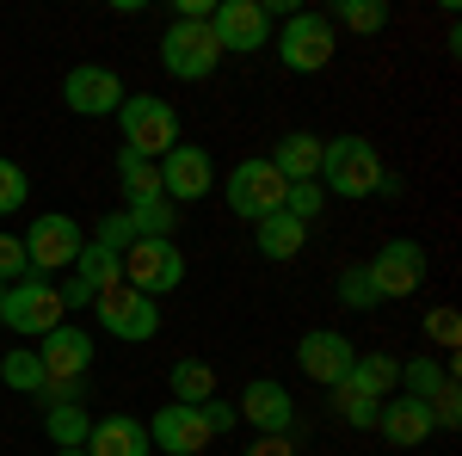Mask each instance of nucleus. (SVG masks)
Returning <instances> with one entry per match:
<instances>
[{
    "mask_svg": "<svg viewBox=\"0 0 462 456\" xmlns=\"http://www.w3.org/2000/svg\"><path fill=\"white\" fill-rule=\"evenodd\" d=\"M357 346L346 333H333V327H309L302 340H296V364H302V377L320 388H339L346 383V370H352Z\"/></svg>",
    "mask_w": 462,
    "mask_h": 456,
    "instance_id": "nucleus-15",
    "label": "nucleus"
},
{
    "mask_svg": "<svg viewBox=\"0 0 462 456\" xmlns=\"http://www.w3.org/2000/svg\"><path fill=\"white\" fill-rule=\"evenodd\" d=\"M25 241V265H32L37 278L43 272H74V259H80V222L62 210H50V216H37L32 222V235H19Z\"/></svg>",
    "mask_w": 462,
    "mask_h": 456,
    "instance_id": "nucleus-11",
    "label": "nucleus"
},
{
    "mask_svg": "<svg viewBox=\"0 0 462 456\" xmlns=\"http://www.w3.org/2000/svg\"><path fill=\"white\" fill-rule=\"evenodd\" d=\"M339 388H352V395H364V401L383 407L389 395H401V358H389V351H357Z\"/></svg>",
    "mask_w": 462,
    "mask_h": 456,
    "instance_id": "nucleus-19",
    "label": "nucleus"
},
{
    "mask_svg": "<svg viewBox=\"0 0 462 456\" xmlns=\"http://www.w3.org/2000/svg\"><path fill=\"white\" fill-rule=\"evenodd\" d=\"M167 388H173L179 407H198V401H210L216 395V370L204 358H179L173 370H167Z\"/></svg>",
    "mask_w": 462,
    "mask_h": 456,
    "instance_id": "nucleus-26",
    "label": "nucleus"
},
{
    "mask_svg": "<svg viewBox=\"0 0 462 456\" xmlns=\"http://www.w3.org/2000/svg\"><path fill=\"white\" fill-rule=\"evenodd\" d=\"M87 432H93L87 401H56V407H43V438H50L56 451H87Z\"/></svg>",
    "mask_w": 462,
    "mask_h": 456,
    "instance_id": "nucleus-23",
    "label": "nucleus"
},
{
    "mask_svg": "<svg viewBox=\"0 0 462 456\" xmlns=\"http://www.w3.org/2000/svg\"><path fill=\"white\" fill-rule=\"evenodd\" d=\"M0 302H6V284H0Z\"/></svg>",
    "mask_w": 462,
    "mask_h": 456,
    "instance_id": "nucleus-43",
    "label": "nucleus"
},
{
    "mask_svg": "<svg viewBox=\"0 0 462 456\" xmlns=\"http://www.w3.org/2000/svg\"><path fill=\"white\" fill-rule=\"evenodd\" d=\"M376 432L389 438L394 451H413V444H426L431 432H438V420H431L426 401H413V395H389L383 414H376Z\"/></svg>",
    "mask_w": 462,
    "mask_h": 456,
    "instance_id": "nucleus-18",
    "label": "nucleus"
},
{
    "mask_svg": "<svg viewBox=\"0 0 462 456\" xmlns=\"http://www.w3.org/2000/svg\"><path fill=\"white\" fill-rule=\"evenodd\" d=\"M93 333L87 327H50L43 340H37V358H43V377L50 383H87V370H93Z\"/></svg>",
    "mask_w": 462,
    "mask_h": 456,
    "instance_id": "nucleus-16",
    "label": "nucleus"
},
{
    "mask_svg": "<svg viewBox=\"0 0 462 456\" xmlns=\"http://www.w3.org/2000/svg\"><path fill=\"white\" fill-rule=\"evenodd\" d=\"M62 106H69L74 117H117L124 80H117L106 62H74V69L62 74Z\"/></svg>",
    "mask_w": 462,
    "mask_h": 456,
    "instance_id": "nucleus-13",
    "label": "nucleus"
},
{
    "mask_svg": "<svg viewBox=\"0 0 462 456\" xmlns=\"http://www.w3.org/2000/svg\"><path fill=\"white\" fill-rule=\"evenodd\" d=\"M320 179H327L320 191H333V198H394L401 191V179L383 167V154H376L370 136H327Z\"/></svg>",
    "mask_w": 462,
    "mask_h": 456,
    "instance_id": "nucleus-1",
    "label": "nucleus"
},
{
    "mask_svg": "<svg viewBox=\"0 0 462 456\" xmlns=\"http://www.w3.org/2000/svg\"><path fill=\"white\" fill-rule=\"evenodd\" d=\"M56 290H62V309H93V290L74 278V272H69V284H56Z\"/></svg>",
    "mask_w": 462,
    "mask_h": 456,
    "instance_id": "nucleus-41",
    "label": "nucleus"
},
{
    "mask_svg": "<svg viewBox=\"0 0 462 456\" xmlns=\"http://www.w3.org/2000/svg\"><path fill=\"white\" fill-rule=\"evenodd\" d=\"M25 272H32L25 265V241L19 235H0V284H19Z\"/></svg>",
    "mask_w": 462,
    "mask_h": 456,
    "instance_id": "nucleus-36",
    "label": "nucleus"
},
{
    "mask_svg": "<svg viewBox=\"0 0 462 456\" xmlns=\"http://www.w3.org/2000/svg\"><path fill=\"white\" fill-rule=\"evenodd\" d=\"M62 315H69V309H62V290H56L50 278L25 272L19 284H6V302H0V327H6V333H19L25 346H32V340H43L50 327H62Z\"/></svg>",
    "mask_w": 462,
    "mask_h": 456,
    "instance_id": "nucleus-3",
    "label": "nucleus"
},
{
    "mask_svg": "<svg viewBox=\"0 0 462 456\" xmlns=\"http://www.w3.org/2000/svg\"><path fill=\"white\" fill-rule=\"evenodd\" d=\"M235 414L253 420L259 438H290V432H296V395H290L278 377H253V383L241 388V401H235Z\"/></svg>",
    "mask_w": 462,
    "mask_h": 456,
    "instance_id": "nucleus-14",
    "label": "nucleus"
},
{
    "mask_svg": "<svg viewBox=\"0 0 462 456\" xmlns=\"http://www.w3.org/2000/svg\"><path fill=\"white\" fill-rule=\"evenodd\" d=\"M431 420H438V432H457V425H462V395H457V383L431 401Z\"/></svg>",
    "mask_w": 462,
    "mask_h": 456,
    "instance_id": "nucleus-38",
    "label": "nucleus"
},
{
    "mask_svg": "<svg viewBox=\"0 0 462 456\" xmlns=\"http://www.w3.org/2000/svg\"><path fill=\"white\" fill-rule=\"evenodd\" d=\"M426 247L407 241V235H394V241L376 247V259H364V278L376 290V302H394V296H413V290H426Z\"/></svg>",
    "mask_w": 462,
    "mask_h": 456,
    "instance_id": "nucleus-5",
    "label": "nucleus"
},
{
    "mask_svg": "<svg viewBox=\"0 0 462 456\" xmlns=\"http://www.w3.org/2000/svg\"><path fill=\"white\" fill-rule=\"evenodd\" d=\"M124 284L154 296V302L173 296L179 284H185V253H179V241H130V253H124Z\"/></svg>",
    "mask_w": 462,
    "mask_h": 456,
    "instance_id": "nucleus-8",
    "label": "nucleus"
},
{
    "mask_svg": "<svg viewBox=\"0 0 462 456\" xmlns=\"http://www.w3.org/2000/svg\"><path fill=\"white\" fill-rule=\"evenodd\" d=\"M241 456H296V444L290 438H253V444H241Z\"/></svg>",
    "mask_w": 462,
    "mask_h": 456,
    "instance_id": "nucleus-40",
    "label": "nucleus"
},
{
    "mask_svg": "<svg viewBox=\"0 0 462 456\" xmlns=\"http://www.w3.org/2000/svg\"><path fill=\"white\" fill-rule=\"evenodd\" d=\"M320 148H327V136H315V130H284L278 154H265V161L278 167L284 185H302V179H320Z\"/></svg>",
    "mask_w": 462,
    "mask_h": 456,
    "instance_id": "nucleus-21",
    "label": "nucleus"
},
{
    "mask_svg": "<svg viewBox=\"0 0 462 456\" xmlns=\"http://www.w3.org/2000/svg\"><path fill=\"white\" fill-rule=\"evenodd\" d=\"M25 198H32V179H25V167L0 154V216L25 210Z\"/></svg>",
    "mask_w": 462,
    "mask_h": 456,
    "instance_id": "nucleus-32",
    "label": "nucleus"
},
{
    "mask_svg": "<svg viewBox=\"0 0 462 456\" xmlns=\"http://www.w3.org/2000/svg\"><path fill=\"white\" fill-rule=\"evenodd\" d=\"M210 32L222 56H253V50L272 43V6L265 0H216Z\"/></svg>",
    "mask_w": 462,
    "mask_h": 456,
    "instance_id": "nucleus-9",
    "label": "nucleus"
},
{
    "mask_svg": "<svg viewBox=\"0 0 462 456\" xmlns=\"http://www.w3.org/2000/svg\"><path fill=\"white\" fill-rule=\"evenodd\" d=\"M93 315H99V327H106L111 340H124V346H143V340L161 333V302L143 296V290H130V284L106 290V296L93 302Z\"/></svg>",
    "mask_w": 462,
    "mask_h": 456,
    "instance_id": "nucleus-10",
    "label": "nucleus"
},
{
    "mask_svg": "<svg viewBox=\"0 0 462 456\" xmlns=\"http://www.w3.org/2000/svg\"><path fill=\"white\" fill-rule=\"evenodd\" d=\"M50 456H87V451H50Z\"/></svg>",
    "mask_w": 462,
    "mask_h": 456,
    "instance_id": "nucleus-42",
    "label": "nucleus"
},
{
    "mask_svg": "<svg viewBox=\"0 0 462 456\" xmlns=\"http://www.w3.org/2000/svg\"><path fill=\"white\" fill-rule=\"evenodd\" d=\"M284 210L296 216V222H315V216L327 210V191H320V179H302V185H290V191H284Z\"/></svg>",
    "mask_w": 462,
    "mask_h": 456,
    "instance_id": "nucleus-33",
    "label": "nucleus"
},
{
    "mask_svg": "<svg viewBox=\"0 0 462 456\" xmlns=\"http://www.w3.org/2000/svg\"><path fill=\"white\" fill-rule=\"evenodd\" d=\"M327 25H346V32L376 37L383 25H389V6H383V0H333V6H327Z\"/></svg>",
    "mask_w": 462,
    "mask_h": 456,
    "instance_id": "nucleus-30",
    "label": "nucleus"
},
{
    "mask_svg": "<svg viewBox=\"0 0 462 456\" xmlns=\"http://www.w3.org/2000/svg\"><path fill=\"white\" fill-rule=\"evenodd\" d=\"M117 185H124V198H130V204L161 198V161H143V154L117 148Z\"/></svg>",
    "mask_w": 462,
    "mask_h": 456,
    "instance_id": "nucleus-28",
    "label": "nucleus"
},
{
    "mask_svg": "<svg viewBox=\"0 0 462 456\" xmlns=\"http://www.w3.org/2000/svg\"><path fill=\"white\" fill-rule=\"evenodd\" d=\"M124 216H130L136 241H173V222H179V210L167 204V198H143V204H124Z\"/></svg>",
    "mask_w": 462,
    "mask_h": 456,
    "instance_id": "nucleus-29",
    "label": "nucleus"
},
{
    "mask_svg": "<svg viewBox=\"0 0 462 456\" xmlns=\"http://www.w3.org/2000/svg\"><path fill=\"white\" fill-rule=\"evenodd\" d=\"M130 241H136V228H130V216H124V210L99 216V228H93V247H106V253H130Z\"/></svg>",
    "mask_w": 462,
    "mask_h": 456,
    "instance_id": "nucleus-35",
    "label": "nucleus"
},
{
    "mask_svg": "<svg viewBox=\"0 0 462 456\" xmlns=\"http://www.w3.org/2000/svg\"><path fill=\"white\" fill-rule=\"evenodd\" d=\"M74 278L87 284V290H93V302H99V296H106V290H117V284H124V253H106V247H80V259H74Z\"/></svg>",
    "mask_w": 462,
    "mask_h": 456,
    "instance_id": "nucleus-24",
    "label": "nucleus"
},
{
    "mask_svg": "<svg viewBox=\"0 0 462 456\" xmlns=\"http://www.w3.org/2000/svg\"><path fill=\"white\" fill-rule=\"evenodd\" d=\"M284 179H278V167L265 161V154H253V161H241L235 173H228V210L241 216V222H265V216L284 210Z\"/></svg>",
    "mask_w": 462,
    "mask_h": 456,
    "instance_id": "nucleus-7",
    "label": "nucleus"
},
{
    "mask_svg": "<svg viewBox=\"0 0 462 456\" xmlns=\"http://www.w3.org/2000/svg\"><path fill=\"white\" fill-rule=\"evenodd\" d=\"M198 414H204V425H210V438H222V432H235V401H222V395H210V401H198Z\"/></svg>",
    "mask_w": 462,
    "mask_h": 456,
    "instance_id": "nucleus-37",
    "label": "nucleus"
},
{
    "mask_svg": "<svg viewBox=\"0 0 462 456\" xmlns=\"http://www.w3.org/2000/svg\"><path fill=\"white\" fill-rule=\"evenodd\" d=\"M339 302H346L352 315L376 309V290H370V278H364V265H346V272H339Z\"/></svg>",
    "mask_w": 462,
    "mask_h": 456,
    "instance_id": "nucleus-34",
    "label": "nucleus"
},
{
    "mask_svg": "<svg viewBox=\"0 0 462 456\" xmlns=\"http://www.w3.org/2000/svg\"><path fill=\"white\" fill-rule=\"evenodd\" d=\"M161 69L173 80H210L222 69V50H216L210 19H173L161 32Z\"/></svg>",
    "mask_w": 462,
    "mask_h": 456,
    "instance_id": "nucleus-4",
    "label": "nucleus"
},
{
    "mask_svg": "<svg viewBox=\"0 0 462 456\" xmlns=\"http://www.w3.org/2000/svg\"><path fill=\"white\" fill-rule=\"evenodd\" d=\"M216 191V161L210 148H198V142H179L173 154H161V198L167 204H198V198H210Z\"/></svg>",
    "mask_w": 462,
    "mask_h": 456,
    "instance_id": "nucleus-12",
    "label": "nucleus"
},
{
    "mask_svg": "<svg viewBox=\"0 0 462 456\" xmlns=\"http://www.w3.org/2000/svg\"><path fill=\"white\" fill-rule=\"evenodd\" d=\"M87 456H154V444H148L143 420L106 414V420H93V432H87Z\"/></svg>",
    "mask_w": 462,
    "mask_h": 456,
    "instance_id": "nucleus-20",
    "label": "nucleus"
},
{
    "mask_svg": "<svg viewBox=\"0 0 462 456\" xmlns=\"http://www.w3.org/2000/svg\"><path fill=\"white\" fill-rule=\"evenodd\" d=\"M333 50H339V37L327 25V13H309V6H296L284 19V32H278V62L290 74H320L333 62Z\"/></svg>",
    "mask_w": 462,
    "mask_h": 456,
    "instance_id": "nucleus-6",
    "label": "nucleus"
},
{
    "mask_svg": "<svg viewBox=\"0 0 462 456\" xmlns=\"http://www.w3.org/2000/svg\"><path fill=\"white\" fill-rule=\"evenodd\" d=\"M0 383L13 388V395H43V383H50V377H43V358H37V346H13L6 351V358H0Z\"/></svg>",
    "mask_w": 462,
    "mask_h": 456,
    "instance_id": "nucleus-27",
    "label": "nucleus"
},
{
    "mask_svg": "<svg viewBox=\"0 0 462 456\" xmlns=\"http://www.w3.org/2000/svg\"><path fill=\"white\" fill-rule=\"evenodd\" d=\"M327 401H333V414L346 425H357V432H376V401H364V395H352V388H327Z\"/></svg>",
    "mask_w": 462,
    "mask_h": 456,
    "instance_id": "nucleus-31",
    "label": "nucleus"
},
{
    "mask_svg": "<svg viewBox=\"0 0 462 456\" xmlns=\"http://www.w3.org/2000/svg\"><path fill=\"white\" fill-rule=\"evenodd\" d=\"M450 383H457V377H450V364H438V358H426V351L401 364V395H413V401H426V407H431V401H438Z\"/></svg>",
    "mask_w": 462,
    "mask_h": 456,
    "instance_id": "nucleus-25",
    "label": "nucleus"
},
{
    "mask_svg": "<svg viewBox=\"0 0 462 456\" xmlns=\"http://www.w3.org/2000/svg\"><path fill=\"white\" fill-rule=\"evenodd\" d=\"M148 425V444L161 456H204L210 451V425H204V414L198 407H179V401H167Z\"/></svg>",
    "mask_w": 462,
    "mask_h": 456,
    "instance_id": "nucleus-17",
    "label": "nucleus"
},
{
    "mask_svg": "<svg viewBox=\"0 0 462 456\" xmlns=\"http://www.w3.org/2000/svg\"><path fill=\"white\" fill-rule=\"evenodd\" d=\"M426 333H431V340H438V346H457V309H431Z\"/></svg>",
    "mask_w": 462,
    "mask_h": 456,
    "instance_id": "nucleus-39",
    "label": "nucleus"
},
{
    "mask_svg": "<svg viewBox=\"0 0 462 456\" xmlns=\"http://www.w3.org/2000/svg\"><path fill=\"white\" fill-rule=\"evenodd\" d=\"M253 247H259V259L284 265V259H296V253L309 247V222H296L290 210L265 216V222H253Z\"/></svg>",
    "mask_w": 462,
    "mask_h": 456,
    "instance_id": "nucleus-22",
    "label": "nucleus"
},
{
    "mask_svg": "<svg viewBox=\"0 0 462 456\" xmlns=\"http://www.w3.org/2000/svg\"><path fill=\"white\" fill-rule=\"evenodd\" d=\"M117 130H124V148H130V154L161 161V154L179 148V111H173V99H161V93H124Z\"/></svg>",
    "mask_w": 462,
    "mask_h": 456,
    "instance_id": "nucleus-2",
    "label": "nucleus"
}]
</instances>
